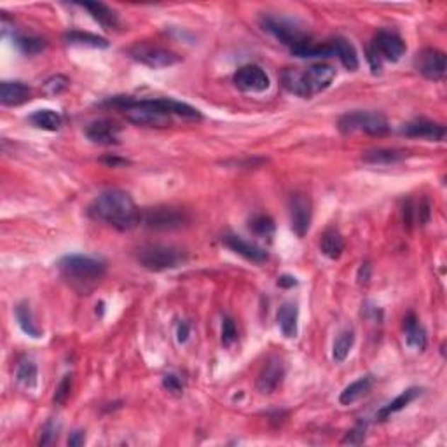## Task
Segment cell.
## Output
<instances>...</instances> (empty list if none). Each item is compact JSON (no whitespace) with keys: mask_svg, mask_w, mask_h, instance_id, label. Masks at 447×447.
Listing matches in <instances>:
<instances>
[{"mask_svg":"<svg viewBox=\"0 0 447 447\" xmlns=\"http://www.w3.org/2000/svg\"><path fill=\"white\" fill-rule=\"evenodd\" d=\"M58 430L59 426L54 423V421H47L42 428V437H40V446H50L53 444L58 437Z\"/></svg>","mask_w":447,"mask_h":447,"instance_id":"cell-40","label":"cell"},{"mask_svg":"<svg viewBox=\"0 0 447 447\" xmlns=\"http://www.w3.org/2000/svg\"><path fill=\"white\" fill-rule=\"evenodd\" d=\"M14 315H16L18 325H20V329L23 330L25 334L35 339L40 337V330H39V327H37L35 320H33L32 309H30L27 303L18 304L16 309H14Z\"/></svg>","mask_w":447,"mask_h":447,"instance_id":"cell-30","label":"cell"},{"mask_svg":"<svg viewBox=\"0 0 447 447\" xmlns=\"http://www.w3.org/2000/svg\"><path fill=\"white\" fill-rule=\"evenodd\" d=\"M141 222L152 231H178L189 226L191 217L184 208L156 207L141 211Z\"/></svg>","mask_w":447,"mask_h":447,"instance_id":"cell-8","label":"cell"},{"mask_svg":"<svg viewBox=\"0 0 447 447\" xmlns=\"http://www.w3.org/2000/svg\"><path fill=\"white\" fill-rule=\"evenodd\" d=\"M335 69L325 63H315L306 70L286 69L281 74V84L292 95L301 98H311L332 84Z\"/></svg>","mask_w":447,"mask_h":447,"instance_id":"cell-3","label":"cell"},{"mask_svg":"<svg viewBox=\"0 0 447 447\" xmlns=\"http://www.w3.org/2000/svg\"><path fill=\"white\" fill-rule=\"evenodd\" d=\"M163 388L173 395H180L184 391V383L177 374H166L163 376Z\"/></svg>","mask_w":447,"mask_h":447,"instance_id":"cell-39","label":"cell"},{"mask_svg":"<svg viewBox=\"0 0 447 447\" xmlns=\"http://www.w3.org/2000/svg\"><path fill=\"white\" fill-rule=\"evenodd\" d=\"M320 250L330 260H337L344 252V238L337 229H327L320 241Z\"/></svg>","mask_w":447,"mask_h":447,"instance_id":"cell-24","label":"cell"},{"mask_svg":"<svg viewBox=\"0 0 447 447\" xmlns=\"http://www.w3.org/2000/svg\"><path fill=\"white\" fill-rule=\"evenodd\" d=\"M59 274L79 292H89L105 277V264L88 255H66L58 262Z\"/></svg>","mask_w":447,"mask_h":447,"instance_id":"cell-4","label":"cell"},{"mask_svg":"<svg viewBox=\"0 0 447 447\" xmlns=\"http://www.w3.org/2000/svg\"><path fill=\"white\" fill-rule=\"evenodd\" d=\"M278 327L286 339L297 337V332H299V308L296 303H283L279 306Z\"/></svg>","mask_w":447,"mask_h":447,"instance_id":"cell-19","label":"cell"},{"mask_svg":"<svg viewBox=\"0 0 447 447\" xmlns=\"http://www.w3.org/2000/svg\"><path fill=\"white\" fill-rule=\"evenodd\" d=\"M416 70L428 81L444 79L447 69V58L441 50L435 47H424L414 58Z\"/></svg>","mask_w":447,"mask_h":447,"instance_id":"cell-10","label":"cell"},{"mask_svg":"<svg viewBox=\"0 0 447 447\" xmlns=\"http://www.w3.org/2000/svg\"><path fill=\"white\" fill-rule=\"evenodd\" d=\"M290 224L299 238L306 236L313 219V204L306 195H294L290 197Z\"/></svg>","mask_w":447,"mask_h":447,"instance_id":"cell-13","label":"cell"},{"mask_svg":"<svg viewBox=\"0 0 447 447\" xmlns=\"http://www.w3.org/2000/svg\"><path fill=\"white\" fill-rule=\"evenodd\" d=\"M83 9L88 11L91 14V18L95 21H98V25H102L103 28L114 30L119 27V18L115 14V11H112L109 6L102 2H83L79 4Z\"/></svg>","mask_w":447,"mask_h":447,"instance_id":"cell-20","label":"cell"},{"mask_svg":"<svg viewBox=\"0 0 447 447\" xmlns=\"http://www.w3.org/2000/svg\"><path fill=\"white\" fill-rule=\"evenodd\" d=\"M402 135L409 139H421L428 141H442L446 139V126L441 122L428 121V119H416L402 126Z\"/></svg>","mask_w":447,"mask_h":447,"instance_id":"cell-14","label":"cell"},{"mask_svg":"<svg viewBox=\"0 0 447 447\" xmlns=\"http://www.w3.org/2000/svg\"><path fill=\"white\" fill-rule=\"evenodd\" d=\"M84 442H86L84 431H74V434L70 435V439H69V446H72V447L84 446Z\"/></svg>","mask_w":447,"mask_h":447,"instance_id":"cell-43","label":"cell"},{"mask_svg":"<svg viewBox=\"0 0 447 447\" xmlns=\"http://www.w3.org/2000/svg\"><path fill=\"white\" fill-rule=\"evenodd\" d=\"M260 27L264 32L271 33L274 39L279 40L283 46H289L290 50H297V47L311 42V37L304 27H301L296 20H290V18L264 14L260 16Z\"/></svg>","mask_w":447,"mask_h":447,"instance_id":"cell-7","label":"cell"},{"mask_svg":"<svg viewBox=\"0 0 447 447\" xmlns=\"http://www.w3.org/2000/svg\"><path fill=\"white\" fill-rule=\"evenodd\" d=\"M365 431H367V426L364 423H359L352 431H348L344 439H342L341 444H349V446H360L364 444L365 441Z\"/></svg>","mask_w":447,"mask_h":447,"instance_id":"cell-37","label":"cell"},{"mask_svg":"<svg viewBox=\"0 0 447 447\" xmlns=\"http://www.w3.org/2000/svg\"><path fill=\"white\" fill-rule=\"evenodd\" d=\"M407 158V152L398 149H374L364 154V161L368 165H395Z\"/></svg>","mask_w":447,"mask_h":447,"instance_id":"cell-26","label":"cell"},{"mask_svg":"<svg viewBox=\"0 0 447 447\" xmlns=\"http://www.w3.org/2000/svg\"><path fill=\"white\" fill-rule=\"evenodd\" d=\"M407 51V46H405L404 40L397 35V33L391 32H379L378 35L374 37V42H372L371 50L368 53H372L379 62H391L397 63L400 62L402 56Z\"/></svg>","mask_w":447,"mask_h":447,"instance_id":"cell-11","label":"cell"},{"mask_svg":"<svg viewBox=\"0 0 447 447\" xmlns=\"http://www.w3.org/2000/svg\"><path fill=\"white\" fill-rule=\"evenodd\" d=\"M353 344H355V332H353V329L342 330V332L337 335V339L334 341L332 356L335 362H344V360L348 359L349 352H352Z\"/></svg>","mask_w":447,"mask_h":447,"instance_id":"cell-31","label":"cell"},{"mask_svg":"<svg viewBox=\"0 0 447 447\" xmlns=\"http://www.w3.org/2000/svg\"><path fill=\"white\" fill-rule=\"evenodd\" d=\"M189 334H191V327H189L187 322H180L177 327V339L178 342H185L189 339Z\"/></svg>","mask_w":447,"mask_h":447,"instance_id":"cell-42","label":"cell"},{"mask_svg":"<svg viewBox=\"0 0 447 447\" xmlns=\"http://www.w3.org/2000/svg\"><path fill=\"white\" fill-rule=\"evenodd\" d=\"M16 381L18 385L23 386L25 390H33L39 381V371H37V364L33 359H23L18 365L16 371Z\"/></svg>","mask_w":447,"mask_h":447,"instance_id":"cell-28","label":"cell"},{"mask_svg":"<svg viewBox=\"0 0 447 447\" xmlns=\"http://www.w3.org/2000/svg\"><path fill=\"white\" fill-rule=\"evenodd\" d=\"M69 84L70 81L65 76H53L44 83V91L47 95H59V93H63L69 88Z\"/></svg>","mask_w":447,"mask_h":447,"instance_id":"cell-36","label":"cell"},{"mask_svg":"<svg viewBox=\"0 0 447 447\" xmlns=\"http://www.w3.org/2000/svg\"><path fill=\"white\" fill-rule=\"evenodd\" d=\"M285 378V364L279 356H269L257 379V390L262 395H271Z\"/></svg>","mask_w":447,"mask_h":447,"instance_id":"cell-15","label":"cell"},{"mask_svg":"<svg viewBox=\"0 0 447 447\" xmlns=\"http://www.w3.org/2000/svg\"><path fill=\"white\" fill-rule=\"evenodd\" d=\"M88 217L117 231H129L141 222V210L126 191L109 189L89 203Z\"/></svg>","mask_w":447,"mask_h":447,"instance_id":"cell-2","label":"cell"},{"mask_svg":"<svg viewBox=\"0 0 447 447\" xmlns=\"http://www.w3.org/2000/svg\"><path fill=\"white\" fill-rule=\"evenodd\" d=\"M14 44H16L18 50L23 54H39L46 50V40L39 39V37H32V35H16L14 37Z\"/></svg>","mask_w":447,"mask_h":447,"instance_id":"cell-33","label":"cell"},{"mask_svg":"<svg viewBox=\"0 0 447 447\" xmlns=\"http://www.w3.org/2000/svg\"><path fill=\"white\" fill-rule=\"evenodd\" d=\"M28 122L35 128L44 129V132H58L63 124V119L58 112L51 109H42L33 112L28 117Z\"/></svg>","mask_w":447,"mask_h":447,"instance_id":"cell-25","label":"cell"},{"mask_svg":"<svg viewBox=\"0 0 447 447\" xmlns=\"http://www.w3.org/2000/svg\"><path fill=\"white\" fill-rule=\"evenodd\" d=\"M330 46H332L334 56H337L339 62L342 63V66H344L346 70L355 72V70L359 69V65H360L359 54H356L355 46H353L349 40L342 39V37H337V39H334L332 42H330Z\"/></svg>","mask_w":447,"mask_h":447,"instance_id":"cell-22","label":"cell"},{"mask_svg":"<svg viewBox=\"0 0 447 447\" xmlns=\"http://www.w3.org/2000/svg\"><path fill=\"white\" fill-rule=\"evenodd\" d=\"M372 386H374V378H372V376H362V378L353 381L352 385H348L341 391L339 402H341L342 405L355 404V402H359L360 398L365 397V395L372 390Z\"/></svg>","mask_w":447,"mask_h":447,"instance_id":"cell-23","label":"cell"},{"mask_svg":"<svg viewBox=\"0 0 447 447\" xmlns=\"http://www.w3.org/2000/svg\"><path fill=\"white\" fill-rule=\"evenodd\" d=\"M238 337V330H236V323H234L233 318H224L222 322V344L224 346H231Z\"/></svg>","mask_w":447,"mask_h":447,"instance_id":"cell-38","label":"cell"},{"mask_svg":"<svg viewBox=\"0 0 447 447\" xmlns=\"http://www.w3.org/2000/svg\"><path fill=\"white\" fill-rule=\"evenodd\" d=\"M86 139L96 145H115L119 144L121 128L109 119H98L86 126Z\"/></svg>","mask_w":447,"mask_h":447,"instance_id":"cell-16","label":"cell"},{"mask_svg":"<svg viewBox=\"0 0 447 447\" xmlns=\"http://www.w3.org/2000/svg\"><path fill=\"white\" fill-rule=\"evenodd\" d=\"M105 105L124 112L128 121L133 124L149 126V128H165L170 124L173 115L187 119V121H199L201 119V112L195 107L171 98L135 100L129 96H114V98L107 100Z\"/></svg>","mask_w":447,"mask_h":447,"instance_id":"cell-1","label":"cell"},{"mask_svg":"<svg viewBox=\"0 0 447 447\" xmlns=\"http://www.w3.org/2000/svg\"><path fill=\"white\" fill-rule=\"evenodd\" d=\"M248 227L255 236L260 238H271L274 234V222L273 219L267 217V215H255L250 222H248Z\"/></svg>","mask_w":447,"mask_h":447,"instance_id":"cell-34","label":"cell"},{"mask_svg":"<svg viewBox=\"0 0 447 447\" xmlns=\"http://www.w3.org/2000/svg\"><path fill=\"white\" fill-rule=\"evenodd\" d=\"M32 89L20 81H4L0 84V103L4 107H20L30 102Z\"/></svg>","mask_w":447,"mask_h":447,"instance_id":"cell-18","label":"cell"},{"mask_svg":"<svg viewBox=\"0 0 447 447\" xmlns=\"http://www.w3.org/2000/svg\"><path fill=\"white\" fill-rule=\"evenodd\" d=\"M129 58L135 59L140 65L149 66V69H168L177 63L182 62V58L173 51L166 50V47L154 46L149 42H137L128 50Z\"/></svg>","mask_w":447,"mask_h":447,"instance_id":"cell-9","label":"cell"},{"mask_svg":"<svg viewBox=\"0 0 447 447\" xmlns=\"http://www.w3.org/2000/svg\"><path fill=\"white\" fill-rule=\"evenodd\" d=\"M419 395H421V388H409V390L402 391L398 397H395L388 405H385V407L378 412V418L386 419V418H390L391 414H395V412H400L402 409L407 407L411 402H414Z\"/></svg>","mask_w":447,"mask_h":447,"instance_id":"cell-27","label":"cell"},{"mask_svg":"<svg viewBox=\"0 0 447 447\" xmlns=\"http://www.w3.org/2000/svg\"><path fill=\"white\" fill-rule=\"evenodd\" d=\"M103 163H107V165L112 166V168L128 165V161H124V159H119V158H105V159H103Z\"/></svg>","mask_w":447,"mask_h":447,"instance_id":"cell-45","label":"cell"},{"mask_svg":"<svg viewBox=\"0 0 447 447\" xmlns=\"http://www.w3.org/2000/svg\"><path fill=\"white\" fill-rule=\"evenodd\" d=\"M234 84L243 93H264L269 89L271 81L266 70L259 65H245L234 74Z\"/></svg>","mask_w":447,"mask_h":447,"instance_id":"cell-12","label":"cell"},{"mask_svg":"<svg viewBox=\"0 0 447 447\" xmlns=\"http://www.w3.org/2000/svg\"><path fill=\"white\" fill-rule=\"evenodd\" d=\"M278 285L283 286V289H292V286L297 285V279L294 277H289V274H283V277L278 278Z\"/></svg>","mask_w":447,"mask_h":447,"instance_id":"cell-44","label":"cell"},{"mask_svg":"<svg viewBox=\"0 0 447 447\" xmlns=\"http://www.w3.org/2000/svg\"><path fill=\"white\" fill-rule=\"evenodd\" d=\"M70 391H72V376L66 374L63 376V379L59 381V385L56 386L54 391V404L63 405L70 397Z\"/></svg>","mask_w":447,"mask_h":447,"instance_id":"cell-35","label":"cell"},{"mask_svg":"<svg viewBox=\"0 0 447 447\" xmlns=\"http://www.w3.org/2000/svg\"><path fill=\"white\" fill-rule=\"evenodd\" d=\"M137 260L141 267L154 273L177 269L182 264L187 262V255L184 250L168 245H145L137 250Z\"/></svg>","mask_w":447,"mask_h":447,"instance_id":"cell-5","label":"cell"},{"mask_svg":"<svg viewBox=\"0 0 447 447\" xmlns=\"http://www.w3.org/2000/svg\"><path fill=\"white\" fill-rule=\"evenodd\" d=\"M404 330H405V342H407L409 348L418 349V352H423L428 344V337H426V330L421 325L419 320L416 318L414 315H409L407 318L404 320Z\"/></svg>","mask_w":447,"mask_h":447,"instance_id":"cell-21","label":"cell"},{"mask_svg":"<svg viewBox=\"0 0 447 447\" xmlns=\"http://www.w3.org/2000/svg\"><path fill=\"white\" fill-rule=\"evenodd\" d=\"M371 274H372V267L368 262H364L362 266H360L359 269V283H362V285H367L368 279H371Z\"/></svg>","mask_w":447,"mask_h":447,"instance_id":"cell-41","label":"cell"},{"mask_svg":"<svg viewBox=\"0 0 447 447\" xmlns=\"http://www.w3.org/2000/svg\"><path fill=\"white\" fill-rule=\"evenodd\" d=\"M292 54L303 59H316V58H330V56H334V51H332V46H330V42L329 44L308 42V44H304V46L297 47V50H292Z\"/></svg>","mask_w":447,"mask_h":447,"instance_id":"cell-32","label":"cell"},{"mask_svg":"<svg viewBox=\"0 0 447 447\" xmlns=\"http://www.w3.org/2000/svg\"><path fill=\"white\" fill-rule=\"evenodd\" d=\"M65 40L69 44L89 46V47H95V50H105V47H109V40L103 39V37L95 35V33H89V32H79V30H74V32L65 33Z\"/></svg>","mask_w":447,"mask_h":447,"instance_id":"cell-29","label":"cell"},{"mask_svg":"<svg viewBox=\"0 0 447 447\" xmlns=\"http://www.w3.org/2000/svg\"><path fill=\"white\" fill-rule=\"evenodd\" d=\"M222 241L231 252L238 253V255L250 260V262L262 264L267 260V252L264 250V248L257 247V245H253V243H248V241H245L243 238L234 236V234H227V236L222 238Z\"/></svg>","mask_w":447,"mask_h":447,"instance_id":"cell-17","label":"cell"},{"mask_svg":"<svg viewBox=\"0 0 447 447\" xmlns=\"http://www.w3.org/2000/svg\"><path fill=\"white\" fill-rule=\"evenodd\" d=\"M337 128L342 135L365 133V135L381 137L390 132V124L385 115L368 110H355L341 115L337 121Z\"/></svg>","mask_w":447,"mask_h":447,"instance_id":"cell-6","label":"cell"}]
</instances>
